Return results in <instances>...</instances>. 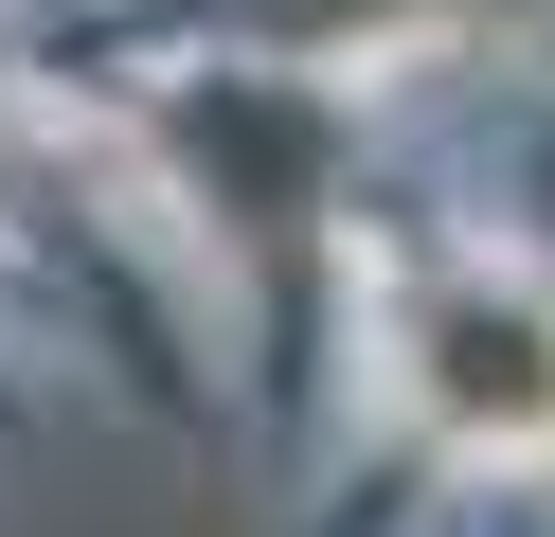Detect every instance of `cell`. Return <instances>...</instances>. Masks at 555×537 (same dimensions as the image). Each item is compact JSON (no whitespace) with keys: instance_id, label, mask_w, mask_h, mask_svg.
Instances as JSON below:
<instances>
[{"instance_id":"obj_1","label":"cell","mask_w":555,"mask_h":537,"mask_svg":"<svg viewBox=\"0 0 555 537\" xmlns=\"http://www.w3.org/2000/svg\"><path fill=\"white\" fill-rule=\"evenodd\" d=\"M412 394L466 448H555V305L538 286H430L412 305Z\"/></svg>"}]
</instances>
